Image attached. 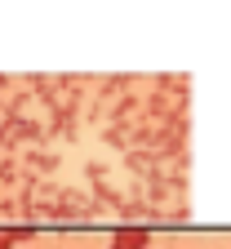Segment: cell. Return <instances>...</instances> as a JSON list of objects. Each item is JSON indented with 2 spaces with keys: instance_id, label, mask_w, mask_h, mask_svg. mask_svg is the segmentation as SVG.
<instances>
[{
  "instance_id": "2",
  "label": "cell",
  "mask_w": 231,
  "mask_h": 249,
  "mask_svg": "<svg viewBox=\"0 0 231 249\" xmlns=\"http://www.w3.org/2000/svg\"><path fill=\"white\" fill-rule=\"evenodd\" d=\"M14 240H18V236H14V231H0V249H9V245H14Z\"/></svg>"
},
{
  "instance_id": "3",
  "label": "cell",
  "mask_w": 231,
  "mask_h": 249,
  "mask_svg": "<svg viewBox=\"0 0 231 249\" xmlns=\"http://www.w3.org/2000/svg\"><path fill=\"white\" fill-rule=\"evenodd\" d=\"M111 249H120V245H111Z\"/></svg>"
},
{
  "instance_id": "1",
  "label": "cell",
  "mask_w": 231,
  "mask_h": 249,
  "mask_svg": "<svg viewBox=\"0 0 231 249\" xmlns=\"http://www.w3.org/2000/svg\"><path fill=\"white\" fill-rule=\"evenodd\" d=\"M116 245L120 249H147V231L142 227H120L116 231Z\"/></svg>"
}]
</instances>
